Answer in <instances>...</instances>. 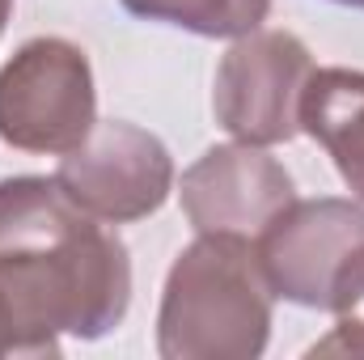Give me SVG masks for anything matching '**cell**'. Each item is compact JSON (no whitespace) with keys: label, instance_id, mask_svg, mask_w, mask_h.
Returning <instances> with one entry per match:
<instances>
[{"label":"cell","instance_id":"7","mask_svg":"<svg viewBox=\"0 0 364 360\" xmlns=\"http://www.w3.org/2000/svg\"><path fill=\"white\" fill-rule=\"evenodd\" d=\"M182 212L195 233L259 238L296 199L292 174L259 144H216L182 174Z\"/></svg>","mask_w":364,"mask_h":360},{"label":"cell","instance_id":"6","mask_svg":"<svg viewBox=\"0 0 364 360\" xmlns=\"http://www.w3.org/2000/svg\"><path fill=\"white\" fill-rule=\"evenodd\" d=\"M55 182L90 216L106 225H132L161 212V203L170 199L174 157L153 132L110 119L93 127L81 149L60 157Z\"/></svg>","mask_w":364,"mask_h":360},{"label":"cell","instance_id":"13","mask_svg":"<svg viewBox=\"0 0 364 360\" xmlns=\"http://www.w3.org/2000/svg\"><path fill=\"white\" fill-rule=\"evenodd\" d=\"M331 4H343V9H364V0H331Z\"/></svg>","mask_w":364,"mask_h":360},{"label":"cell","instance_id":"12","mask_svg":"<svg viewBox=\"0 0 364 360\" xmlns=\"http://www.w3.org/2000/svg\"><path fill=\"white\" fill-rule=\"evenodd\" d=\"M9 13H13V0H0V34H4V26H9Z\"/></svg>","mask_w":364,"mask_h":360},{"label":"cell","instance_id":"9","mask_svg":"<svg viewBox=\"0 0 364 360\" xmlns=\"http://www.w3.org/2000/svg\"><path fill=\"white\" fill-rule=\"evenodd\" d=\"M132 17L178 26L199 38H242L259 30L272 13V0H119Z\"/></svg>","mask_w":364,"mask_h":360},{"label":"cell","instance_id":"1","mask_svg":"<svg viewBox=\"0 0 364 360\" xmlns=\"http://www.w3.org/2000/svg\"><path fill=\"white\" fill-rule=\"evenodd\" d=\"M0 301L21 356H60V335L102 339L132 305L127 246L55 179H4Z\"/></svg>","mask_w":364,"mask_h":360},{"label":"cell","instance_id":"10","mask_svg":"<svg viewBox=\"0 0 364 360\" xmlns=\"http://www.w3.org/2000/svg\"><path fill=\"white\" fill-rule=\"evenodd\" d=\"M335 327L309 348V356H364V259L335 301Z\"/></svg>","mask_w":364,"mask_h":360},{"label":"cell","instance_id":"11","mask_svg":"<svg viewBox=\"0 0 364 360\" xmlns=\"http://www.w3.org/2000/svg\"><path fill=\"white\" fill-rule=\"evenodd\" d=\"M0 356H21V352H17V331H13V322H9L4 301H0Z\"/></svg>","mask_w":364,"mask_h":360},{"label":"cell","instance_id":"4","mask_svg":"<svg viewBox=\"0 0 364 360\" xmlns=\"http://www.w3.org/2000/svg\"><path fill=\"white\" fill-rule=\"evenodd\" d=\"M255 255L279 301L331 314L364 259V203L292 199L255 238Z\"/></svg>","mask_w":364,"mask_h":360},{"label":"cell","instance_id":"8","mask_svg":"<svg viewBox=\"0 0 364 360\" xmlns=\"http://www.w3.org/2000/svg\"><path fill=\"white\" fill-rule=\"evenodd\" d=\"M301 132H309L339 179L364 203V73L360 68H314L301 97Z\"/></svg>","mask_w":364,"mask_h":360},{"label":"cell","instance_id":"2","mask_svg":"<svg viewBox=\"0 0 364 360\" xmlns=\"http://www.w3.org/2000/svg\"><path fill=\"white\" fill-rule=\"evenodd\" d=\"M272 284L250 238L199 233L166 275L157 352L166 360H255L272 339Z\"/></svg>","mask_w":364,"mask_h":360},{"label":"cell","instance_id":"5","mask_svg":"<svg viewBox=\"0 0 364 360\" xmlns=\"http://www.w3.org/2000/svg\"><path fill=\"white\" fill-rule=\"evenodd\" d=\"M309 77V47L288 30L259 26L233 38V47L220 55L212 81V115L242 144H284L301 132V97Z\"/></svg>","mask_w":364,"mask_h":360},{"label":"cell","instance_id":"3","mask_svg":"<svg viewBox=\"0 0 364 360\" xmlns=\"http://www.w3.org/2000/svg\"><path fill=\"white\" fill-rule=\"evenodd\" d=\"M97 127L90 55L68 38H30L0 68V140L21 153L64 157Z\"/></svg>","mask_w":364,"mask_h":360}]
</instances>
